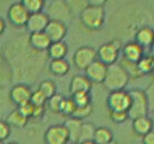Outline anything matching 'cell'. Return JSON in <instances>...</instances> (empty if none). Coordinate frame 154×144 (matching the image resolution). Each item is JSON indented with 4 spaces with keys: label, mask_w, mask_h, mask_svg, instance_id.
I'll return each instance as SVG.
<instances>
[{
    "label": "cell",
    "mask_w": 154,
    "mask_h": 144,
    "mask_svg": "<svg viewBox=\"0 0 154 144\" xmlns=\"http://www.w3.org/2000/svg\"><path fill=\"white\" fill-rule=\"evenodd\" d=\"M80 144H95L93 141H85V142H82V143Z\"/></svg>",
    "instance_id": "obj_42"
},
{
    "label": "cell",
    "mask_w": 154,
    "mask_h": 144,
    "mask_svg": "<svg viewBox=\"0 0 154 144\" xmlns=\"http://www.w3.org/2000/svg\"><path fill=\"white\" fill-rule=\"evenodd\" d=\"M95 129H97V127H95L92 123L82 122L78 144L82 143V142H85V141H93V135H94Z\"/></svg>",
    "instance_id": "obj_24"
},
{
    "label": "cell",
    "mask_w": 154,
    "mask_h": 144,
    "mask_svg": "<svg viewBox=\"0 0 154 144\" xmlns=\"http://www.w3.org/2000/svg\"><path fill=\"white\" fill-rule=\"evenodd\" d=\"M10 125L6 121L0 120V141H4L6 139H8V136L10 135Z\"/></svg>",
    "instance_id": "obj_37"
},
{
    "label": "cell",
    "mask_w": 154,
    "mask_h": 144,
    "mask_svg": "<svg viewBox=\"0 0 154 144\" xmlns=\"http://www.w3.org/2000/svg\"><path fill=\"white\" fill-rule=\"evenodd\" d=\"M69 141V133L64 124L51 125L45 133L46 144H68Z\"/></svg>",
    "instance_id": "obj_7"
},
{
    "label": "cell",
    "mask_w": 154,
    "mask_h": 144,
    "mask_svg": "<svg viewBox=\"0 0 154 144\" xmlns=\"http://www.w3.org/2000/svg\"><path fill=\"white\" fill-rule=\"evenodd\" d=\"M82 122H83V121L75 120L71 118L70 120H68L67 122L64 123V127H67L68 133H69V139H70V141L72 142V144H78Z\"/></svg>",
    "instance_id": "obj_21"
},
{
    "label": "cell",
    "mask_w": 154,
    "mask_h": 144,
    "mask_svg": "<svg viewBox=\"0 0 154 144\" xmlns=\"http://www.w3.org/2000/svg\"><path fill=\"white\" fill-rule=\"evenodd\" d=\"M75 104L73 103V101H72V99L69 98V99H66L64 98V100H63L62 102V106H61V110H60V113H62L63 115L66 116H72V114H73L74 110H75Z\"/></svg>",
    "instance_id": "obj_32"
},
{
    "label": "cell",
    "mask_w": 154,
    "mask_h": 144,
    "mask_svg": "<svg viewBox=\"0 0 154 144\" xmlns=\"http://www.w3.org/2000/svg\"><path fill=\"white\" fill-rule=\"evenodd\" d=\"M7 144H18V143H16V142H9V143H7Z\"/></svg>",
    "instance_id": "obj_45"
},
{
    "label": "cell",
    "mask_w": 154,
    "mask_h": 144,
    "mask_svg": "<svg viewBox=\"0 0 154 144\" xmlns=\"http://www.w3.org/2000/svg\"><path fill=\"white\" fill-rule=\"evenodd\" d=\"M29 16L30 14H28V11L26 10V8L21 2H14L8 9V20L14 27H17V28L26 27Z\"/></svg>",
    "instance_id": "obj_8"
},
{
    "label": "cell",
    "mask_w": 154,
    "mask_h": 144,
    "mask_svg": "<svg viewBox=\"0 0 154 144\" xmlns=\"http://www.w3.org/2000/svg\"><path fill=\"white\" fill-rule=\"evenodd\" d=\"M121 67L126 71V73L129 74V77H133V78H140L142 77V74L141 72L139 71L137 69V63H132V62H129V61H126V60L122 59L121 60Z\"/></svg>",
    "instance_id": "obj_30"
},
{
    "label": "cell",
    "mask_w": 154,
    "mask_h": 144,
    "mask_svg": "<svg viewBox=\"0 0 154 144\" xmlns=\"http://www.w3.org/2000/svg\"><path fill=\"white\" fill-rule=\"evenodd\" d=\"M73 103L77 108L81 106H87L91 104V95L90 93H74L71 97Z\"/></svg>",
    "instance_id": "obj_28"
},
{
    "label": "cell",
    "mask_w": 154,
    "mask_h": 144,
    "mask_svg": "<svg viewBox=\"0 0 154 144\" xmlns=\"http://www.w3.org/2000/svg\"><path fill=\"white\" fill-rule=\"evenodd\" d=\"M135 42L143 49L151 48L154 44V29L151 27L144 26L140 28L135 33Z\"/></svg>",
    "instance_id": "obj_16"
},
{
    "label": "cell",
    "mask_w": 154,
    "mask_h": 144,
    "mask_svg": "<svg viewBox=\"0 0 154 144\" xmlns=\"http://www.w3.org/2000/svg\"><path fill=\"white\" fill-rule=\"evenodd\" d=\"M104 1H89L80 11V20L89 30H99L104 25L105 9Z\"/></svg>",
    "instance_id": "obj_1"
},
{
    "label": "cell",
    "mask_w": 154,
    "mask_h": 144,
    "mask_svg": "<svg viewBox=\"0 0 154 144\" xmlns=\"http://www.w3.org/2000/svg\"><path fill=\"white\" fill-rule=\"evenodd\" d=\"M50 21V18L46 12H39V14H30L28 18V21L26 23V28L30 33L35 32H43L45 29Z\"/></svg>",
    "instance_id": "obj_11"
},
{
    "label": "cell",
    "mask_w": 154,
    "mask_h": 144,
    "mask_svg": "<svg viewBox=\"0 0 154 144\" xmlns=\"http://www.w3.org/2000/svg\"><path fill=\"white\" fill-rule=\"evenodd\" d=\"M0 144H4V142H2V141H0Z\"/></svg>",
    "instance_id": "obj_46"
},
{
    "label": "cell",
    "mask_w": 154,
    "mask_h": 144,
    "mask_svg": "<svg viewBox=\"0 0 154 144\" xmlns=\"http://www.w3.org/2000/svg\"><path fill=\"white\" fill-rule=\"evenodd\" d=\"M129 94H130V99H131L130 108L128 110L129 119L135 120L137 118L149 115L150 110H149L147 98L144 90L133 89V90L129 91Z\"/></svg>",
    "instance_id": "obj_3"
},
{
    "label": "cell",
    "mask_w": 154,
    "mask_h": 144,
    "mask_svg": "<svg viewBox=\"0 0 154 144\" xmlns=\"http://www.w3.org/2000/svg\"><path fill=\"white\" fill-rule=\"evenodd\" d=\"M150 119L152 120V123H153V127H154V111H152V112H151Z\"/></svg>",
    "instance_id": "obj_41"
},
{
    "label": "cell",
    "mask_w": 154,
    "mask_h": 144,
    "mask_svg": "<svg viewBox=\"0 0 154 144\" xmlns=\"http://www.w3.org/2000/svg\"><path fill=\"white\" fill-rule=\"evenodd\" d=\"M91 112H92V104L87 106H81V108H75V110H74V112L71 118L82 121V120H84L85 118H88V116L90 115Z\"/></svg>",
    "instance_id": "obj_31"
},
{
    "label": "cell",
    "mask_w": 154,
    "mask_h": 144,
    "mask_svg": "<svg viewBox=\"0 0 154 144\" xmlns=\"http://www.w3.org/2000/svg\"><path fill=\"white\" fill-rule=\"evenodd\" d=\"M38 90L41 92L47 99H50L51 97H53V95L57 93V85L53 81L45 80L40 83Z\"/></svg>",
    "instance_id": "obj_26"
},
{
    "label": "cell",
    "mask_w": 154,
    "mask_h": 144,
    "mask_svg": "<svg viewBox=\"0 0 154 144\" xmlns=\"http://www.w3.org/2000/svg\"><path fill=\"white\" fill-rule=\"evenodd\" d=\"M48 17L50 20H58V21L64 22L70 20L71 17V9L68 6V2L66 1H52L51 5L48 7Z\"/></svg>",
    "instance_id": "obj_9"
},
{
    "label": "cell",
    "mask_w": 154,
    "mask_h": 144,
    "mask_svg": "<svg viewBox=\"0 0 154 144\" xmlns=\"http://www.w3.org/2000/svg\"><path fill=\"white\" fill-rule=\"evenodd\" d=\"M45 114V106H35L33 110V118H41Z\"/></svg>",
    "instance_id": "obj_39"
},
{
    "label": "cell",
    "mask_w": 154,
    "mask_h": 144,
    "mask_svg": "<svg viewBox=\"0 0 154 144\" xmlns=\"http://www.w3.org/2000/svg\"><path fill=\"white\" fill-rule=\"evenodd\" d=\"M92 89L91 81L83 74H77L71 79L70 92L74 93H90Z\"/></svg>",
    "instance_id": "obj_15"
},
{
    "label": "cell",
    "mask_w": 154,
    "mask_h": 144,
    "mask_svg": "<svg viewBox=\"0 0 154 144\" xmlns=\"http://www.w3.org/2000/svg\"><path fill=\"white\" fill-rule=\"evenodd\" d=\"M49 70L53 75L63 77L70 71V64L66 59L51 60L49 64Z\"/></svg>",
    "instance_id": "obj_20"
},
{
    "label": "cell",
    "mask_w": 154,
    "mask_h": 144,
    "mask_svg": "<svg viewBox=\"0 0 154 144\" xmlns=\"http://www.w3.org/2000/svg\"><path fill=\"white\" fill-rule=\"evenodd\" d=\"M17 109H18V111L22 114V115L26 116L27 119H29V118H31V116L33 115L35 106H32L30 102H28V103H25V104H22V106H18Z\"/></svg>",
    "instance_id": "obj_35"
},
{
    "label": "cell",
    "mask_w": 154,
    "mask_h": 144,
    "mask_svg": "<svg viewBox=\"0 0 154 144\" xmlns=\"http://www.w3.org/2000/svg\"><path fill=\"white\" fill-rule=\"evenodd\" d=\"M47 101H48V99L42 94L39 90H37V91H35V92H32L31 99H30V103H31L32 106H46Z\"/></svg>",
    "instance_id": "obj_33"
},
{
    "label": "cell",
    "mask_w": 154,
    "mask_h": 144,
    "mask_svg": "<svg viewBox=\"0 0 154 144\" xmlns=\"http://www.w3.org/2000/svg\"><path fill=\"white\" fill-rule=\"evenodd\" d=\"M151 50H152V56H151V57H152V58H154V44L151 47Z\"/></svg>",
    "instance_id": "obj_43"
},
{
    "label": "cell",
    "mask_w": 154,
    "mask_h": 144,
    "mask_svg": "<svg viewBox=\"0 0 154 144\" xmlns=\"http://www.w3.org/2000/svg\"><path fill=\"white\" fill-rule=\"evenodd\" d=\"M48 51V56L51 58V60L64 59L68 53V46L64 41L59 42H51Z\"/></svg>",
    "instance_id": "obj_19"
},
{
    "label": "cell",
    "mask_w": 154,
    "mask_h": 144,
    "mask_svg": "<svg viewBox=\"0 0 154 144\" xmlns=\"http://www.w3.org/2000/svg\"><path fill=\"white\" fill-rule=\"evenodd\" d=\"M95 60H97V51L89 46L78 48L73 54V63L80 70H85Z\"/></svg>",
    "instance_id": "obj_6"
},
{
    "label": "cell",
    "mask_w": 154,
    "mask_h": 144,
    "mask_svg": "<svg viewBox=\"0 0 154 144\" xmlns=\"http://www.w3.org/2000/svg\"><path fill=\"white\" fill-rule=\"evenodd\" d=\"M131 103L129 92L121 90V91L110 92L106 99V106L110 111H124L128 112Z\"/></svg>",
    "instance_id": "obj_5"
},
{
    "label": "cell",
    "mask_w": 154,
    "mask_h": 144,
    "mask_svg": "<svg viewBox=\"0 0 154 144\" xmlns=\"http://www.w3.org/2000/svg\"><path fill=\"white\" fill-rule=\"evenodd\" d=\"M113 141V133L109 127H97L93 135V142L95 144H106Z\"/></svg>",
    "instance_id": "obj_22"
},
{
    "label": "cell",
    "mask_w": 154,
    "mask_h": 144,
    "mask_svg": "<svg viewBox=\"0 0 154 144\" xmlns=\"http://www.w3.org/2000/svg\"><path fill=\"white\" fill-rule=\"evenodd\" d=\"M68 28L64 22L58 20H50L47 28L45 29V33L48 35L51 42H59L62 41L63 38L67 35Z\"/></svg>",
    "instance_id": "obj_10"
},
{
    "label": "cell",
    "mask_w": 154,
    "mask_h": 144,
    "mask_svg": "<svg viewBox=\"0 0 154 144\" xmlns=\"http://www.w3.org/2000/svg\"><path fill=\"white\" fill-rule=\"evenodd\" d=\"M21 4L23 5V7L28 11L29 14H33L42 12L46 6V1L45 0H22Z\"/></svg>",
    "instance_id": "obj_25"
},
{
    "label": "cell",
    "mask_w": 154,
    "mask_h": 144,
    "mask_svg": "<svg viewBox=\"0 0 154 144\" xmlns=\"http://www.w3.org/2000/svg\"><path fill=\"white\" fill-rule=\"evenodd\" d=\"M122 48L123 43L120 39H113L109 42L103 43L97 51V60L105 64L106 67L116 63Z\"/></svg>",
    "instance_id": "obj_4"
},
{
    "label": "cell",
    "mask_w": 154,
    "mask_h": 144,
    "mask_svg": "<svg viewBox=\"0 0 154 144\" xmlns=\"http://www.w3.org/2000/svg\"><path fill=\"white\" fill-rule=\"evenodd\" d=\"M142 144H154V129L142 136Z\"/></svg>",
    "instance_id": "obj_38"
},
{
    "label": "cell",
    "mask_w": 154,
    "mask_h": 144,
    "mask_svg": "<svg viewBox=\"0 0 154 144\" xmlns=\"http://www.w3.org/2000/svg\"><path fill=\"white\" fill-rule=\"evenodd\" d=\"M63 100H64L63 95L59 94V93H56L53 97H51L50 99H48V101H47L48 108H49L52 112L60 113V110H61V106H62Z\"/></svg>",
    "instance_id": "obj_29"
},
{
    "label": "cell",
    "mask_w": 154,
    "mask_h": 144,
    "mask_svg": "<svg viewBox=\"0 0 154 144\" xmlns=\"http://www.w3.org/2000/svg\"><path fill=\"white\" fill-rule=\"evenodd\" d=\"M32 92L28 85L26 84H17L12 87L9 92V98L11 102L17 106H20L25 103L30 102Z\"/></svg>",
    "instance_id": "obj_13"
},
{
    "label": "cell",
    "mask_w": 154,
    "mask_h": 144,
    "mask_svg": "<svg viewBox=\"0 0 154 144\" xmlns=\"http://www.w3.org/2000/svg\"><path fill=\"white\" fill-rule=\"evenodd\" d=\"M132 129H133L134 133L140 135V136H144L146 133H149L151 130H153V123L152 120L150 119V116H142V118H137L135 120H132Z\"/></svg>",
    "instance_id": "obj_18"
},
{
    "label": "cell",
    "mask_w": 154,
    "mask_h": 144,
    "mask_svg": "<svg viewBox=\"0 0 154 144\" xmlns=\"http://www.w3.org/2000/svg\"><path fill=\"white\" fill-rule=\"evenodd\" d=\"M108 67L100 62L99 60H95L89 67L85 69V77L91 81V83H103V81L106 75Z\"/></svg>",
    "instance_id": "obj_12"
},
{
    "label": "cell",
    "mask_w": 154,
    "mask_h": 144,
    "mask_svg": "<svg viewBox=\"0 0 154 144\" xmlns=\"http://www.w3.org/2000/svg\"><path fill=\"white\" fill-rule=\"evenodd\" d=\"M110 119L116 124H121L128 121L129 115H128V112H124V111H110Z\"/></svg>",
    "instance_id": "obj_34"
},
{
    "label": "cell",
    "mask_w": 154,
    "mask_h": 144,
    "mask_svg": "<svg viewBox=\"0 0 154 144\" xmlns=\"http://www.w3.org/2000/svg\"><path fill=\"white\" fill-rule=\"evenodd\" d=\"M106 144H118L116 142V141H111V142H109V143H106Z\"/></svg>",
    "instance_id": "obj_44"
},
{
    "label": "cell",
    "mask_w": 154,
    "mask_h": 144,
    "mask_svg": "<svg viewBox=\"0 0 154 144\" xmlns=\"http://www.w3.org/2000/svg\"><path fill=\"white\" fill-rule=\"evenodd\" d=\"M137 64L142 75L153 72V58L151 56H144Z\"/></svg>",
    "instance_id": "obj_27"
},
{
    "label": "cell",
    "mask_w": 154,
    "mask_h": 144,
    "mask_svg": "<svg viewBox=\"0 0 154 144\" xmlns=\"http://www.w3.org/2000/svg\"><path fill=\"white\" fill-rule=\"evenodd\" d=\"M5 29H6V23H5V20L0 17V35L4 33Z\"/></svg>",
    "instance_id": "obj_40"
},
{
    "label": "cell",
    "mask_w": 154,
    "mask_h": 144,
    "mask_svg": "<svg viewBox=\"0 0 154 144\" xmlns=\"http://www.w3.org/2000/svg\"><path fill=\"white\" fill-rule=\"evenodd\" d=\"M121 51H122L123 59L132 63H137L144 57V49L139 46L135 41H130L123 44Z\"/></svg>",
    "instance_id": "obj_14"
},
{
    "label": "cell",
    "mask_w": 154,
    "mask_h": 144,
    "mask_svg": "<svg viewBox=\"0 0 154 144\" xmlns=\"http://www.w3.org/2000/svg\"><path fill=\"white\" fill-rule=\"evenodd\" d=\"M129 80V74L121 67V64L116 62V63L111 64L108 67L106 75L103 81V85L110 92L121 91V90H124V88L128 85Z\"/></svg>",
    "instance_id": "obj_2"
},
{
    "label": "cell",
    "mask_w": 154,
    "mask_h": 144,
    "mask_svg": "<svg viewBox=\"0 0 154 144\" xmlns=\"http://www.w3.org/2000/svg\"><path fill=\"white\" fill-rule=\"evenodd\" d=\"M6 122L10 125V127H23L28 122V119L21 114L18 109L14 110L12 112H10L7 116V121Z\"/></svg>",
    "instance_id": "obj_23"
},
{
    "label": "cell",
    "mask_w": 154,
    "mask_h": 144,
    "mask_svg": "<svg viewBox=\"0 0 154 144\" xmlns=\"http://www.w3.org/2000/svg\"><path fill=\"white\" fill-rule=\"evenodd\" d=\"M144 92H145L147 98L149 110H150V112H152V111H154V82H152Z\"/></svg>",
    "instance_id": "obj_36"
},
{
    "label": "cell",
    "mask_w": 154,
    "mask_h": 144,
    "mask_svg": "<svg viewBox=\"0 0 154 144\" xmlns=\"http://www.w3.org/2000/svg\"><path fill=\"white\" fill-rule=\"evenodd\" d=\"M29 44L31 46L32 49L37 51H46L49 49L51 41L48 38V35L43 32H35V33H30L29 37Z\"/></svg>",
    "instance_id": "obj_17"
}]
</instances>
